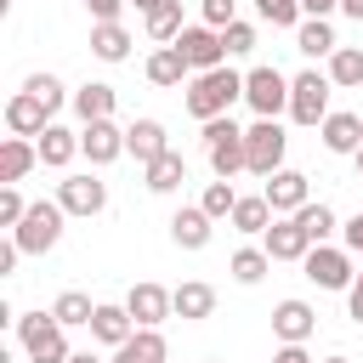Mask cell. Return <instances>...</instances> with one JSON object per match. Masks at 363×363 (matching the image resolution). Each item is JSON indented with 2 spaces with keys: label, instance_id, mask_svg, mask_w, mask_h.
<instances>
[{
  "label": "cell",
  "instance_id": "1",
  "mask_svg": "<svg viewBox=\"0 0 363 363\" xmlns=\"http://www.w3.org/2000/svg\"><path fill=\"white\" fill-rule=\"evenodd\" d=\"M238 96H244V74H233V68L221 62V68H210V74H193V85H187V113L210 125V119H221Z\"/></svg>",
  "mask_w": 363,
  "mask_h": 363
},
{
  "label": "cell",
  "instance_id": "2",
  "mask_svg": "<svg viewBox=\"0 0 363 363\" xmlns=\"http://www.w3.org/2000/svg\"><path fill=\"white\" fill-rule=\"evenodd\" d=\"M62 204L57 199H34L28 204V216H23V227H11V238H17V250L23 255H45V250H57V238H62Z\"/></svg>",
  "mask_w": 363,
  "mask_h": 363
},
{
  "label": "cell",
  "instance_id": "3",
  "mask_svg": "<svg viewBox=\"0 0 363 363\" xmlns=\"http://www.w3.org/2000/svg\"><path fill=\"white\" fill-rule=\"evenodd\" d=\"M17 340H23V352L34 357V363H68L74 352H68V335H62V323L51 318V312H23L17 318Z\"/></svg>",
  "mask_w": 363,
  "mask_h": 363
},
{
  "label": "cell",
  "instance_id": "4",
  "mask_svg": "<svg viewBox=\"0 0 363 363\" xmlns=\"http://www.w3.org/2000/svg\"><path fill=\"white\" fill-rule=\"evenodd\" d=\"M284 147H289L284 125H278V119H255V125L244 130V170H250V176H278V170H284Z\"/></svg>",
  "mask_w": 363,
  "mask_h": 363
},
{
  "label": "cell",
  "instance_id": "5",
  "mask_svg": "<svg viewBox=\"0 0 363 363\" xmlns=\"http://www.w3.org/2000/svg\"><path fill=\"white\" fill-rule=\"evenodd\" d=\"M204 153H210V170H216V182H233L238 170H244V130L221 113V119H210L204 125Z\"/></svg>",
  "mask_w": 363,
  "mask_h": 363
},
{
  "label": "cell",
  "instance_id": "6",
  "mask_svg": "<svg viewBox=\"0 0 363 363\" xmlns=\"http://www.w3.org/2000/svg\"><path fill=\"white\" fill-rule=\"evenodd\" d=\"M329 74H318V68H306V74H295L289 79V119L295 125H323L329 119Z\"/></svg>",
  "mask_w": 363,
  "mask_h": 363
},
{
  "label": "cell",
  "instance_id": "7",
  "mask_svg": "<svg viewBox=\"0 0 363 363\" xmlns=\"http://www.w3.org/2000/svg\"><path fill=\"white\" fill-rule=\"evenodd\" d=\"M244 102L255 108V119H278V113L289 108V79H284L272 62H261V68L244 74Z\"/></svg>",
  "mask_w": 363,
  "mask_h": 363
},
{
  "label": "cell",
  "instance_id": "8",
  "mask_svg": "<svg viewBox=\"0 0 363 363\" xmlns=\"http://www.w3.org/2000/svg\"><path fill=\"white\" fill-rule=\"evenodd\" d=\"M301 267H306V278L318 289H352V278H357L352 272V250H335V244H312Z\"/></svg>",
  "mask_w": 363,
  "mask_h": 363
},
{
  "label": "cell",
  "instance_id": "9",
  "mask_svg": "<svg viewBox=\"0 0 363 363\" xmlns=\"http://www.w3.org/2000/svg\"><path fill=\"white\" fill-rule=\"evenodd\" d=\"M176 51L187 57V68H193V74H210V68H221V62H227L221 34H216V28H204V23H199V28H182V34H176Z\"/></svg>",
  "mask_w": 363,
  "mask_h": 363
},
{
  "label": "cell",
  "instance_id": "10",
  "mask_svg": "<svg viewBox=\"0 0 363 363\" xmlns=\"http://www.w3.org/2000/svg\"><path fill=\"white\" fill-rule=\"evenodd\" d=\"M57 204L68 216H102L108 210V182H96V176H62L57 182Z\"/></svg>",
  "mask_w": 363,
  "mask_h": 363
},
{
  "label": "cell",
  "instance_id": "11",
  "mask_svg": "<svg viewBox=\"0 0 363 363\" xmlns=\"http://www.w3.org/2000/svg\"><path fill=\"white\" fill-rule=\"evenodd\" d=\"M261 199L272 204V216H301V210L312 204V187H306V176H301V170H278V176H267Z\"/></svg>",
  "mask_w": 363,
  "mask_h": 363
},
{
  "label": "cell",
  "instance_id": "12",
  "mask_svg": "<svg viewBox=\"0 0 363 363\" xmlns=\"http://www.w3.org/2000/svg\"><path fill=\"white\" fill-rule=\"evenodd\" d=\"M125 312L136 318V329H159V323L176 312V301H170V289H164V284H130Z\"/></svg>",
  "mask_w": 363,
  "mask_h": 363
},
{
  "label": "cell",
  "instance_id": "13",
  "mask_svg": "<svg viewBox=\"0 0 363 363\" xmlns=\"http://www.w3.org/2000/svg\"><path fill=\"white\" fill-rule=\"evenodd\" d=\"M6 130H11V136H45V130H51V108H45L34 91H17V96L6 102Z\"/></svg>",
  "mask_w": 363,
  "mask_h": 363
},
{
  "label": "cell",
  "instance_id": "14",
  "mask_svg": "<svg viewBox=\"0 0 363 363\" xmlns=\"http://www.w3.org/2000/svg\"><path fill=\"white\" fill-rule=\"evenodd\" d=\"M261 250H267L272 261H306L312 238H306V227H301L295 216H284V221H272V227L261 233Z\"/></svg>",
  "mask_w": 363,
  "mask_h": 363
},
{
  "label": "cell",
  "instance_id": "15",
  "mask_svg": "<svg viewBox=\"0 0 363 363\" xmlns=\"http://www.w3.org/2000/svg\"><path fill=\"white\" fill-rule=\"evenodd\" d=\"M79 153H85L91 164H113V159L125 153V130H119L113 119H96V125L79 130Z\"/></svg>",
  "mask_w": 363,
  "mask_h": 363
},
{
  "label": "cell",
  "instance_id": "16",
  "mask_svg": "<svg viewBox=\"0 0 363 363\" xmlns=\"http://www.w3.org/2000/svg\"><path fill=\"white\" fill-rule=\"evenodd\" d=\"M125 153H136L142 170H147L153 159H164V153H170L164 125H159V119H130V125H125Z\"/></svg>",
  "mask_w": 363,
  "mask_h": 363
},
{
  "label": "cell",
  "instance_id": "17",
  "mask_svg": "<svg viewBox=\"0 0 363 363\" xmlns=\"http://www.w3.org/2000/svg\"><path fill=\"white\" fill-rule=\"evenodd\" d=\"M312 329H318V312H312L306 301H278V306H272V335H278L284 346H301Z\"/></svg>",
  "mask_w": 363,
  "mask_h": 363
},
{
  "label": "cell",
  "instance_id": "18",
  "mask_svg": "<svg viewBox=\"0 0 363 363\" xmlns=\"http://www.w3.org/2000/svg\"><path fill=\"white\" fill-rule=\"evenodd\" d=\"M34 164H40V147H34V142H23V136H6V142H0V182H6V187H17Z\"/></svg>",
  "mask_w": 363,
  "mask_h": 363
},
{
  "label": "cell",
  "instance_id": "19",
  "mask_svg": "<svg viewBox=\"0 0 363 363\" xmlns=\"http://www.w3.org/2000/svg\"><path fill=\"white\" fill-rule=\"evenodd\" d=\"M170 238H176L182 250H204V244H210V216H204V204H182V210L170 216Z\"/></svg>",
  "mask_w": 363,
  "mask_h": 363
},
{
  "label": "cell",
  "instance_id": "20",
  "mask_svg": "<svg viewBox=\"0 0 363 363\" xmlns=\"http://www.w3.org/2000/svg\"><path fill=\"white\" fill-rule=\"evenodd\" d=\"M170 301H176V318H187V323H199V318H210V312H216V289H210L204 278L176 284V289H170Z\"/></svg>",
  "mask_w": 363,
  "mask_h": 363
},
{
  "label": "cell",
  "instance_id": "21",
  "mask_svg": "<svg viewBox=\"0 0 363 363\" xmlns=\"http://www.w3.org/2000/svg\"><path fill=\"white\" fill-rule=\"evenodd\" d=\"M318 136H323L329 153H357V147H363V119H357V113H329V119L318 125Z\"/></svg>",
  "mask_w": 363,
  "mask_h": 363
},
{
  "label": "cell",
  "instance_id": "22",
  "mask_svg": "<svg viewBox=\"0 0 363 363\" xmlns=\"http://www.w3.org/2000/svg\"><path fill=\"white\" fill-rule=\"evenodd\" d=\"M136 335V318L125 312V306H96V318H91V340H102V346H125Z\"/></svg>",
  "mask_w": 363,
  "mask_h": 363
},
{
  "label": "cell",
  "instance_id": "23",
  "mask_svg": "<svg viewBox=\"0 0 363 363\" xmlns=\"http://www.w3.org/2000/svg\"><path fill=\"white\" fill-rule=\"evenodd\" d=\"M164 357H170V346L159 329H136L125 346H113V363H164Z\"/></svg>",
  "mask_w": 363,
  "mask_h": 363
},
{
  "label": "cell",
  "instance_id": "24",
  "mask_svg": "<svg viewBox=\"0 0 363 363\" xmlns=\"http://www.w3.org/2000/svg\"><path fill=\"white\" fill-rule=\"evenodd\" d=\"M74 113H79L85 125H96V119H113V85H102V79L79 85V91H74Z\"/></svg>",
  "mask_w": 363,
  "mask_h": 363
},
{
  "label": "cell",
  "instance_id": "25",
  "mask_svg": "<svg viewBox=\"0 0 363 363\" xmlns=\"http://www.w3.org/2000/svg\"><path fill=\"white\" fill-rule=\"evenodd\" d=\"M40 164H51V170H62V164H74V153H79V130H62V125H51L40 142Z\"/></svg>",
  "mask_w": 363,
  "mask_h": 363
},
{
  "label": "cell",
  "instance_id": "26",
  "mask_svg": "<svg viewBox=\"0 0 363 363\" xmlns=\"http://www.w3.org/2000/svg\"><path fill=\"white\" fill-rule=\"evenodd\" d=\"M142 176H147V193H176V187L187 182V159L170 147V153H164V159H153Z\"/></svg>",
  "mask_w": 363,
  "mask_h": 363
},
{
  "label": "cell",
  "instance_id": "27",
  "mask_svg": "<svg viewBox=\"0 0 363 363\" xmlns=\"http://www.w3.org/2000/svg\"><path fill=\"white\" fill-rule=\"evenodd\" d=\"M295 51H306V57H335L340 45H335V28H329L323 17H306V23L295 28Z\"/></svg>",
  "mask_w": 363,
  "mask_h": 363
},
{
  "label": "cell",
  "instance_id": "28",
  "mask_svg": "<svg viewBox=\"0 0 363 363\" xmlns=\"http://www.w3.org/2000/svg\"><path fill=\"white\" fill-rule=\"evenodd\" d=\"M91 51H96L102 62H125V57H130V34H125V23H96V28H91Z\"/></svg>",
  "mask_w": 363,
  "mask_h": 363
},
{
  "label": "cell",
  "instance_id": "29",
  "mask_svg": "<svg viewBox=\"0 0 363 363\" xmlns=\"http://www.w3.org/2000/svg\"><path fill=\"white\" fill-rule=\"evenodd\" d=\"M187 74H193V68H187V57H182L176 45H159V51L147 57V79H153V85H182Z\"/></svg>",
  "mask_w": 363,
  "mask_h": 363
},
{
  "label": "cell",
  "instance_id": "30",
  "mask_svg": "<svg viewBox=\"0 0 363 363\" xmlns=\"http://www.w3.org/2000/svg\"><path fill=\"white\" fill-rule=\"evenodd\" d=\"M329 85H340V91H357L363 85V45H340L329 57Z\"/></svg>",
  "mask_w": 363,
  "mask_h": 363
},
{
  "label": "cell",
  "instance_id": "31",
  "mask_svg": "<svg viewBox=\"0 0 363 363\" xmlns=\"http://www.w3.org/2000/svg\"><path fill=\"white\" fill-rule=\"evenodd\" d=\"M272 221H278V216H272V204H267L261 193H250V199L233 204V227H238V233H267Z\"/></svg>",
  "mask_w": 363,
  "mask_h": 363
},
{
  "label": "cell",
  "instance_id": "32",
  "mask_svg": "<svg viewBox=\"0 0 363 363\" xmlns=\"http://www.w3.org/2000/svg\"><path fill=\"white\" fill-rule=\"evenodd\" d=\"M51 318H57L62 329H74V323H85V329H91L96 301H91V295H79V289H62V295H57V306H51Z\"/></svg>",
  "mask_w": 363,
  "mask_h": 363
},
{
  "label": "cell",
  "instance_id": "33",
  "mask_svg": "<svg viewBox=\"0 0 363 363\" xmlns=\"http://www.w3.org/2000/svg\"><path fill=\"white\" fill-rule=\"evenodd\" d=\"M147 34L164 40V45H176V34H182V0H159L147 11Z\"/></svg>",
  "mask_w": 363,
  "mask_h": 363
},
{
  "label": "cell",
  "instance_id": "34",
  "mask_svg": "<svg viewBox=\"0 0 363 363\" xmlns=\"http://www.w3.org/2000/svg\"><path fill=\"white\" fill-rule=\"evenodd\" d=\"M227 267H233V278H238V284H261V278H267V267H272V255H267V250H238Z\"/></svg>",
  "mask_w": 363,
  "mask_h": 363
},
{
  "label": "cell",
  "instance_id": "35",
  "mask_svg": "<svg viewBox=\"0 0 363 363\" xmlns=\"http://www.w3.org/2000/svg\"><path fill=\"white\" fill-rule=\"evenodd\" d=\"M23 91H34V96H40L51 113L68 102V91H62V79H57V74H28V79H23Z\"/></svg>",
  "mask_w": 363,
  "mask_h": 363
},
{
  "label": "cell",
  "instance_id": "36",
  "mask_svg": "<svg viewBox=\"0 0 363 363\" xmlns=\"http://www.w3.org/2000/svg\"><path fill=\"white\" fill-rule=\"evenodd\" d=\"M199 204H204V216H210V221H221V216H233V204H238V193H233V182H210Z\"/></svg>",
  "mask_w": 363,
  "mask_h": 363
},
{
  "label": "cell",
  "instance_id": "37",
  "mask_svg": "<svg viewBox=\"0 0 363 363\" xmlns=\"http://www.w3.org/2000/svg\"><path fill=\"white\" fill-rule=\"evenodd\" d=\"M295 221L306 227V238H312V244H323V238L335 233V210H329V204H306V210H301Z\"/></svg>",
  "mask_w": 363,
  "mask_h": 363
},
{
  "label": "cell",
  "instance_id": "38",
  "mask_svg": "<svg viewBox=\"0 0 363 363\" xmlns=\"http://www.w3.org/2000/svg\"><path fill=\"white\" fill-rule=\"evenodd\" d=\"M255 11L272 28H301V0H255Z\"/></svg>",
  "mask_w": 363,
  "mask_h": 363
},
{
  "label": "cell",
  "instance_id": "39",
  "mask_svg": "<svg viewBox=\"0 0 363 363\" xmlns=\"http://www.w3.org/2000/svg\"><path fill=\"white\" fill-rule=\"evenodd\" d=\"M221 45H227V57H244V51H255V28L233 23V28H221Z\"/></svg>",
  "mask_w": 363,
  "mask_h": 363
},
{
  "label": "cell",
  "instance_id": "40",
  "mask_svg": "<svg viewBox=\"0 0 363 363\" xmlns=\"http://www.w3.org/2000/svg\"><path fill=\"white\" fill-rule=\"evenodd\" d=\"M23 216H28L23 193L17 187H0V227H23Z\"/></svg>",
  "mask_w": 363,
  "mask_h": 363
},
{
  "label": "cell",
  "instance_id": "41",
  "mask_svg": "<svg viewBox=\"0 0 363 363\" xmlns=\"http://www.w3.org/2000/svg\"><path fill=\"white\" fill-rule=\"evenodd\" d=\"M199 6H204V28H216V34L238 23V17H233V0H199Z\"/></svg>",
  "mask_w": 363,
  "mask_h": 363
},
{
  "label": "cell",
  "instance_id": "42",
  "mask_svg": "<svg viewBox=\"0 0 363 363\" xmlns=\"http://www.w3.org/2000/svg\"><path fill=\"white\" fill-rule=\"evenodd\" d=\"M85 11H91L96 23H119V11H125V0H85Z\"/></svg>",
  "mask_w": 363,
  "mask_h": 363
},
{
  "label": "cell",
  "instance_id": "43",
  "mask_svg": "<svg viewBox=\"0 0 363 363\" xmlns=\"http://www.w3.org/2000/svg\"><path fill=\"white\" fill-rule=\"evenodd\" d=\"M346 250H352V255H363V210L346 221Z\"/></svg>",
  "mask_w": 363,
  "mask_h": 363
},
{
  "label": "cell",
  "instance_id": "44",
  "mask_svg": "<svg viewBox=\"0 0 363 363\" xmlns=\"http://www.w3.org/2000/svg\"><path fill=\"white\" fill-rule=\"evenodd\" d=\"M346 312L363 323V272H357V278H352V289H346Z\"/></svg>",
  "mask_w": 363,
  "mask_h": 363
},
{
  "label": "cell",
  "instance_id": "45",
  "mask_svg": "<svg viewBox=\"0 0 363 363\" xmlns=\"http://www.w3.org/2000/svg\"><path fill=\"white\" fill-rule=\"evenodd\" d=\"M17 255H23V250H17V238H6V244H0V278L17 267Z\"/></svg>",
  "mask_w": 363,
  "mask_h": 363
},
{
  "label": "cell",
  "instance_id": "46",
  "mask_svg": "<svg viewBox=\"0 0 363 363\" xmlns=\"http://www.w3.org/2000/svg\"><path fill=\"white\" fill-rule=\"evenodd\" d=\"M335 6H340V0H301V11H306V17H329Z\"/></svg>",
  "mask_w": 363,
  "mask_h": 363
},
{
  "label": "cell",
  "instance_id": "47",
  "mask_svg": "<svg viewBox=\"0 0 363 363\" xmlns=\"http://www.w3.org/2000/svg\"><path fill=\"white\" fill-rule=\"evenodd\" d=\"M272 363H312V357H306V352H301V346H284V352H278V357H272Z\"/></svg>",
  "mask_w": 363,
  "mask_h": 363
},
{
  "label": "cell",
  "instance_id": "48",
  "mask_svg": "<svg viewBox=\"0 0 363 363\" xmlns=\"http://www.w3.org/2000/svg\"><path fill=\"white\" fill-rule=\"evenodd\" d=\"M340 11H346V17H357V23H363V0H340Z\"/></svg>",
  "mask_w": 363,
  "mask_h": 363
},
{
  "label": "cell",
  "instance_id": "49",
  "mask_svg": "<svg viewBox=\"0 0 363 363\" xmlns=\"http://www.w3.org/2000/svg\"><path fill=\"white\" fill-rule=\"evenodd\" d=\"M68 363H102V357H96V352H74Z\"/></svg>",
  "mask_w": 363,
  "mask_h": 363
},
{
  "label": "cell",
  "instance_id": "50",
  "mask_svg": "<svg viewBox=\"0 0 363 363\" xmlns=\"http://www.w3.org/2000/svg\"><path fill=\"white\" fill-rule=\"evenodd\" d=\"M136 6H142V11H153V6H159V0H136Z\"/></svg>",
  "mask_w": 363,
  "mask_h": 363
},
{
  "label": "cell",
  "instance_id": "51",
  "mask_svg": "<svg viewBox=\"0 0 363 363\" xmlns=\"http://www.w3.org/2000/svg\"><path fill=\"white\" fill-rule=\"evenodd\" d=\"M323 363H352V357H323Z\"/></svg>",
  "mask_w": 363,
  "mask_h": 363
},
{
  "label": "cell",
  "instance_id": "52",
  "mask_svg": "<svg viewBox=\"0 0 363 363\" xmlns=\"http://www.w3.org/2000/svg\"><path fill=\"white\" fill-rule=\"evenodd\" d=\"M357 176H363V147H357Z\"/></svg>",
  "mask_w": 363,
  "mask_h": 363
}]
</instances>
